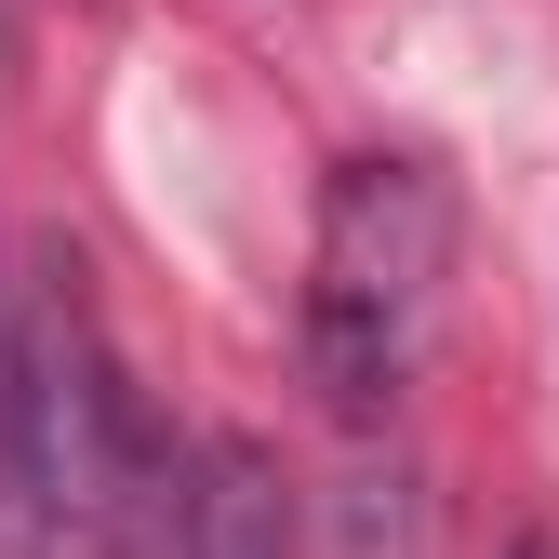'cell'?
<instances>
[{
  "instance_id": "1",
  "label": "cell",
  "mask_w": 559,
  "mask_h": 559,
  "mask_svg": "<svg viewBox=\"0 0 559 559\" xmlns=\"http://www.w3.org/2000/svg\"><path fill=\"white\" fill-rule=\"evenodd\" d=\"M453 294V174L427 147H373V160H333L320 187V240H307V373L346 427L413 386Z\"/></svg>"
},
{
  "instance_id": "2",
  "label": "cell",
  "mask_w": 559,
  "mask_h": 559,
  "mask_svg": "<svg viewBox=\"0 0 559 559\" xmlns=\"http://www.w3.org/2000/svg\"><path fill=\"white\" fill-rule=\"evenodd\" d=\"M174 559H294V479L266 440H200L174 493Z\"/></svg>"
}]
</instances>
